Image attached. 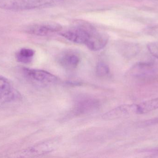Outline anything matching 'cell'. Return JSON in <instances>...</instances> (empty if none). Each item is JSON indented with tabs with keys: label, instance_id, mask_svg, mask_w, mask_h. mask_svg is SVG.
<instances>
[{
	"label": "cell",
	"instance_id": "cell-1",
	"mask_svg": "<svg viewBox=\"0 0 158 158\" xmlns=\"http://www.w3.org/2000/svg\"><path fill=\"white\" fill-rule=\"evenodd\" d=\"M96 29L88 23H80L64 31L61 35L69 41L80 44H86Z\"/></svg>",
	"mask_w": 158,
	"mask_h": 158
},
{
	"label": "cell",
	"instance_id": "cell-2",
	"mask_svg": "<svg viewBox=\"0 0 158 158\" xmlns=\"http://www.w3.org/2000/svg\"><path fill=\"white\" fill-rule=\"evenodd\" d=\"M23 72L28 79L37 84H53L57 81V78L54 75L41 70L24 68Z\"/></svg>",
	"mask_w": 158,
	"mask_h": 158
},
{
	"label": "cell",
	"instance_id": "cell-3",
	"mask_svg": "<svg viewBox=\"0 0 158 158\" xmlns=\"http://www.w3.org/2000/svg\"><path fill=\"white\" fill-rule=\"evenodd\" d=\"M61 0H10V6L14 11H23L41 8L54 4Z\"/></svg>",
	"mask_w": 158,
	"mask_h": 158
},
{
	"label": "cell",
	"instance_id": "cell-4",
	"mask_svg": "<svg viewBox=\"0 0 158 158\" xmlns=\"http://www.w3.org/2000/svg\"><path fill=\"white\" fill-rule=\"evenodd\" d=\"M62 27L60 24L54 22H46L31 25L27 28V32L37 36L51 35L60 31Z\"/></svg>",
	"mask_w": 158,
	"mask_h": 158
},
{
	"label": "cell",
	"instance_id": "cell-5",
	"mask_svg": "<svg viewBox=\"0 0 158 158\" xmlns=\"http://www.w3.org/2000/svg\"><path fill=\"white\" fill-rule=\"evenodd\" d=\"M20 96L19 93L7 79L0 77V105L16 101Z\"/></svg>",
	"mask_w": 158,
	"mask_h": 158
},
{
	"label": "cell",
	"instance_id": "cell-6",
	"mask_svg": "<svg viewBox=\"0 0 158 158\" xmlns=\"http://www.w3.org/2000/svg\"><path fill=\"white\" fill-rule=\"evenodd\" d=\"M135 114H136V104L125 105L108 111L103 115L102 118L106 120H111Z\"/></svg>",
	"mask_w": 158,
	"mask_h": 158
},
{
	"label": "cell",
	"instance_id": "cell-7",
	"mask_svg": "<svg viewBox=\"0 0 158 158\" xmlns=\"http://www.w3.org/2000/svg\"><path fill=\"white\" fill-rule=\"evenodd\" d=\"M55 147L53 142H44L29 147L22 151L19 155L22 157H26L44 155L52 152Z\"/></svg>",
	"mask_w": 158,
	"mask_h": 158
},
{
	"label": "cell",
	"instance_id": "cell-8",
	"mask_svg": "<svg viewBox=\"0 0 158 158\" xmlns=\"http://www.w3.org/2000/svg\"><path fill=\"white\" fill-rule=\"evenodd\" d=\"M108 39V36L106 34L96 29L92 33L85 45L92 51H99L106 46Z\"/></svg>",
	"mask_w": 158,
	"mask_h": 158
},
{
	"label": "cell",
	"instance_id": "cell-9",
	"mask_svg": "<svg viewBox=\"0 0 158 158\" xmlns=\"http://www.w3.org/2000/svg\"><path fill=\"white\" fill-rule=\"evenodd\" d=\"M59 64L67 69H74L78 66L80 62L79 55L72 52L63 53L58 58Z\"/></svg>",
	"mask_w": 158,
	"mask_h": 158
},
{
	"label": "cell",
	"instance_id": "cell-10",
	"mask_svg": "<svg viewBox=\"0 0 158 158\" xmlns=\"http://www.w3.org/2000/svg\"><path fill=\"white\" fill-rule=\"evenodd\" d=\"M99 106V102L96 99H86L78 102L75 107V112L84 114L97 110Z\"/></svg>",
	"mask_w": 158,
	"mask_h": 158
},
{
	"label": "cell",
	"instance_id": "cell-11",
	"mask_svg": "<svg viewBox=\"0 0 158 158\" xmlns=\"http://www.w3.org/2000/svg\"><path fill=\"white\" fill-rule=\"evenodd\" d=\"M155 72V69L153 65L146 63H138L134 67L132 71L135 76L142 78L152 76Z\"/></svg>",
	"mask_w": 158,
	"mask_h": 158
},
{
	"label": "cell",
	"instance_id": "cell-12",
	"mask_svg": "<svg viewBox=\"0 0 158 158\" xmlns=\"http://www.w3.org/2000/svg\"><path fill=\"white\" fill-rule=\"evenodd\" d=\"M158 109V97L136 105V114H143Z\"/></svg>",
	"mask_w": 158,
	"mask_h": 158
},
{
	"label": "cell",
	"instance_id": "cell-13",
	"mask_svg": "<svg viewBox=\"0 0 158 158\" xmlns=\"http://www.w3.org/2000/svg\"><path fill=\"white\" fill-rule=\"evenodd\" d=\"M35 52L30 48H22L16 54V58L19 62L28 64L30 63L33 59Z\"/></svg>",
	"mask_w": 158,
	"mask_h": 158
},
{
	"label": "cell",
	"instance_id": "cell-14",
	"mask_svg": "<svg viewBox=\"0 0 158 158\" xmlns=\"http://www.w3.org/2000/svg\"><path fill=\"white\" fill-rule=\"evenodd\" d=\"M110 69L108 66L103 62L98 64L96 67V73L99 77H105L109 73Z\"/></svg>",
	"mask_w": 158,
	"mask_h": 158
},
{
	"label": "cell",
	"instance_id": "cell-15",
	"mask_svg": "<svg viewBox=\"0 0 158 158\" xmlns=\"http://www.w3.org/2000/svg\"><path fill=\"white\" fill-rule=\"evenodd\" d=\"M147 48L151 55L158 59V41L149 43Z\"/></svg>",
	"mask_w": 158,
	"mask_h": 158
}]
</instances>
